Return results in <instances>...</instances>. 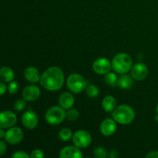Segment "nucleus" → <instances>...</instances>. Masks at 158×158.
<instances>
[{"instance_id":"1","label":"nucleus","mask_w":158,"mask_h":158,"mask_svg":"<svg viewBox=\"0 0 158 158\" xmlns=\"http://www.w3.org/2000/svg\"><path fill=\"white\" fill-rule=\"evenodd\" d=\"M40 83L47 90H59L64 83V73L58 66H52L43 73L40 77Z\"/></svg>"},{"instance_id":"2","label":"nucleus","mask_w":158,"mask_h":158,"mask_svg":"<svg viewBox=\"0 0 158 158\" xmlns=\"http://www.w3.org/2000/svg\"><path fill=\"white\" fill-rule=\"evenodd\" d=\"M113 119L120 124H129L135 118V112L131 106L128 105H120L114 110L112 114Z\"/></svg>"},{"instance_id":"3","label":"nucleus","mask_w":158,"mask_h":158,"mask_svg":"<svg viewBox=\"0 0 158 158\" xmlns=\"http://www.w3.org/2000/svg\"><path fill=\"white\" fill-rule=\"evenodd\" d=\"M132 59L127 53L120 52L114 57L112 60V68L115 72L120 74L127 73L132 68Z\"/></svg>"},{"instance_id":"4","label":"nucleus","mask_w":158,"mask_h":158,"mask_svg":"<svg viewBox=\"0 0 158 158\" xmlns=\"http://www.w3.org/2000/svg\"><path fill=\"white\" fill-rule=\"evenodd\" d=\"M45 117L48 123L57 125L61 123L66 118V112L62 106H54L47 110Z\"/></svg>"},{"instance_id":"5","label":"nucleus","mask_w":158,"mask_h":158,"mask_svg":"<svg viewBox=\"0 0 158 158\" xmlns=\"http://www.w3.org/2000/svg\"><path fill=\"white\" fill-rule=\"evenodd\" d=\"M67 87L71 92L79 94L86 89V80L81 75L77 73L71 74L66 81Z\"/></svg>"},{"instance_id":"6","label":"nucleus","mask_w":158,"mask_h":158,"mask_svg":"<svg viewBox=\"0 0 158 158\" xmlns=\"http://www.w3.org/2000/svg\"><path fill=\"white\" fill-rule=\"evenodd\" d=\"M73 142L74 145L79 148H86L89 146L92 142L90 134L86 131H77L73 136Z\"/></svg>"},{"instance_id":"7","label":"nucleus","mask_w":158,"mask_h":158,"mask_svg":"<svg viewBox=\"0 0 158 158\" xmlns=\"http://www.w3.org/2000/svg\"><path fill=\"white\" fill-rule=\"evenodd\" d=\"M112 63L106 58H99L94 61L93 69L94 72L100 75H105L110 71Z\"/></svg>"},{"instance_id":"8","label":"nucleus","mask_w":158,"mask_h":158,"mask_svg":"<svg viewBox=\"0 0 158 158\" xmlns=\"http://www.w3.org/2000/svg\"><path fill=\"white\" fill-rule=\"evenodd\" d=\"M17 121V117L10 110H5L0 114V127L3 129L12 127Z\"/></svg>"},{"instance_id":"9","label":"nucleus","mask_w":158,"mask_h":158,"mask_svg":"<svg viewBox=\"0 0 158 158\" xmlns=\"http://www.w3.org/2000/svg\"><path fill=\"white\" fill-rule=\"evenodd\" d=\"M22 123H23V126L27 129L33 130L38 125V117L33 111L27 110L22 116Z\"/></svg>"},{"instance_id":"10","label":"nucleus","mask_w":158,"mask_h":158,"mask_svg":"<svg viewBox=\"0 0 158 158\" xmlns=\"http://www.w3.org/2000/svg\"><path fill=\"white\" fill-rule=\"evenodd\" d=\"M23 131L19 127H12L6 132V140L10 144H17L23 139Z\"/></svg>"},{"instance_id":"11","label":"nucleus","mask_w":158,"mask_h":158,"mask_svg":"<svg viewBox=\"0 0 158 158\" xmlns=\"http://www.w3.org/2000/svg\"><path fill=\"white\" fill-rule=\"evenodd\" d=\"M131 70L133 78L138 81L143 80L148 75V68L144 63H136L132 66Z\"/></svg>"},{"instance_id":"12","label":"nucleus","mask_w":158,"mask_h":158,"mask_svg":"<svg viewBox=\"0 0 158 158\" xmlns=\"http://www.w3.org/2000/svg\"><path fill=\"white\" fill-rule=\"evenodd\" d=\"M40 89L38 86L34 85H29L25 87L23 90V97L25 100L27 101H35L40 98Z\"/></svg>"},{"instance_id":"13","label":"nucleus","mask_w":158,"mask_h":158,"mask_svg":"<svg viewBox=\"0 0 158 158\" xmlns=\"http://www.w3.org/2000/svg\"><path fill=\"white\" fill-rule=\"evenodd\" d=\"M116 130H117V123L114 119H105L100 125V132L103 136H106V137L113 135Z\"/></svg>"},{"instance_id":"14","label":"nucleus","mask_w":158,"mask_h":158,"mask_svg":"<svg viewBox=\"0 0 158 158\" xmlns=\"http://www.w3.org/2000/svg\"><path fill=\"white\" fill-rule=\"evenodd\" d=\"M83 157L81 151L77 146L66 147L60 152V157L61 158H82Z\"/></svg>"},{"instance_id":"15","label":"nucleus","mask_w":158,"mask_h":158,"mask_svg":"<svg viewBox=\"0 0 158 158\" xmlns=\"http://www.w3.org/2000/svg\"><path fill=\"white\" fill-rule=\"evenodd\" d=\"M74 102H75V100H74L73 96L67 92L62 94L59 98V103H60V106L66 110L72 108L74 105Z\"/></svg>"},{"instance_id":"16","label":"nucleus","mask_w":158,"mask_h":158,"mask_svg":"<svg viewBox=\"0 0 158 158\" xmlns=\"http://www.w3.org/2000/svg\"><path fill=\"white\" fill-rule=\"evenodd\" d=\"M24 76L25 78L32 83H35L38 81H40V73L39 70L35 67L33 66H29L26 68L24 71Z\"/></svg>"},{"instance_id":"17","label":"nucleus","mask_w":158,"mask_h":158,"mask_svg":"<svg viewBox=\"0 0 158 158\" xmlns=\"http://www.w3.org/2000/svg\"><path fill=\"white\" fill-rule=\"evenodd\" d=\"M102 106L106 112H111V111H114V110L116 108L117 101L112 96H106L102 101Z\"/></svg>"},{"instance_id":"18","label":"nucleus","mask_w":158,"mask_h":158,"mask_svg":"<svg viewBox=\"0 0 158 158\" xmlns=\"http://www.w3.org/2000/svg\"><path fill=\"white\" fill-rule=\"evenodd\" d=\"M0 76H1L2 81L6 82V83L12 82L15 77L13 70L8 66H4L0 70Z\"/></svg>"},{"instance_id":"19","label":"nucleus","mask_w":158,"mask_h":158,"mask_svg":"<svg viewBox=\"0 0 158 158\" xmlns=\"http://www.w3.org/2000/svg\"><path fill=\"white\" fill-rule=\"evenodd\" d=\"M117 86L122 89H129L133 85V80L130 76L122 75L117 80Z\"/></svg>"},{"instance_id":"20","label":"nucleus","mask_w":158,"mask_h":158,"mask_svg":"<svg viewBox=\"0 0 158 158\" xmlns=\"http://www.w3.org/2000/svg\"><path fill=\"white\" fill-rule=\"evenodd\" d=\"M73 133L68 128H63L59 132V137L63 141H69L71 138H73Z\"/></svg>"},{"instance_id":"21","label":"nucleus","mask_w":158,"mask_h":158,"mask_svg":"<svg viewBox=\"0 0 158 158\" xmlns=\"http://www.w3.org/2000/svg\"><path fill=\"white\" fill-rule=\"evenodd\" d=\"M117 80L118 78H117V75L114 73H108L105 77V82L106 83V84L111 86H114L117 85Z\"/></svg>"},{"instance_id":"22","label":"nucleus","mask_w":158,"mask_h":158,"mask_svg":"<svg viewBox=\"0 0 158 158\" xmlns=\"http://www.w3.org/2000/svg\"><path fill=\"white\" fill-rule=\"evenodd\" d=\"M86 94L90 98H95L99 94V89L95 85H89L86 89Z\"/></svg>"},{"instance_id":"23","label":"nucleus","mask_w":158,"mask_h":158,"mask_svg":"<svg viewBox=\"0 0 158 158\" xmlns=\"http://www.w3.org/2000/svg\"><path fill=\"white\" fill-rule=\"evenodd\" d=\"M80 117V114L75 109H69L67 112H66V118L69 121H76Z\"/></svg>"},{"instance_id":"24","label":"nucleus","mask_w":158,"mask_h":158,"mask_svg":"<svg viewBox=\"0 0 158 158\" xmlns=\"http://www.w3.org/2000/svg\"><path fill=\"white\" fill-rule=\"evenodd\" d=\"M94 156L97 158H106L107 157V152L103 148H97L94 150Z\"/></svg>"},{"instance_id":"25","label":"nucleus","mask_w":158,"mask_h":158,"mask_svg":"<svg viewBox=\"0 0 158 158\" xmlns=\"http://www.w3.org/2000/svg\"><path fill=\"white\" fill-rule=\"evenodd\" d=\"M19 88V86L18 83L15 81H12L8 86V91L9 92V94H15L18 92Z\"/></svg>"},{"instance_id":"26","label":"nucleus","mask_w":158,"mask_h":158,"mask_svg":"<svg viewBox=\"0 0 158 158\" xmlns=\"http://www.w3.org/2000/svg\"><path fill=\"white\" fill-rule=\"evenodd\" d=\"M26 106V102L24 100H17L15 102V104H14V109L16 111H22L24 107Z\"/></svg>"},{"instance_id":"27","label":"nucleus","mask_w":158,"mask_h":158,"mask_svg":"<svg viewBox=\"0 0 158 158\" xmlns=\"http://www.w3.org/2000/svg\"><path fill=\"white\" fill-rule=\"evenodd\" d=\"M30 157V155L26 153L25 151H19L14 153L12 155V158H29Z\"/></svg>"},{"instance_id":"28","label":"nucleus","mask_w":158,"mask_h":158,"mask_svg":"<svg viewBox=\"0 0 158 158\" xmlns=\"http://www.w3.org/2000/svg\"><path fill=\"white\" fill-rule=\"evenodd\" d=\"M44 156V154L41 150H34L30 154V157L32 158H43Z\"/></svg>"},{"instance_id":"29","label":"nucleus","mask_w":158,"mask_h":158,"mask_svg":"<svg viewBox=\"0 0 158 158\" xmlns=\"http://www.w3.org/2000/svg\"><path fill=\"white\" fill-rule=\"evenodd\" d=\"M6 151V145L3 140L0 141V155L2 156Z\"/></svg>"},{"instance_id":"30","label":"nucleus","mask_w":158,"mask_h":158,"mask_svg":"<svg viewBox=\"0 0 158 158\" xmlns=\"http://www.w3.org/2000/svg\"><path fill=\"white\" fill-rule=\"evenodd\" d=\"M147 158H158V151H151L146 155Z\"/></svg>"},{"instance_id":"31","label":"nucleus","mask_w":158,"mask_h":158,"mask_svg":"<svg viewBox=\"0 0 158 158\" xmlns=\"http://www.w3.org/2000/svg\"><path fill=\"white\" fill-rule=\"evenodd\" d=\"M6 86L2 83H2H0V94H1V95H3V94L6 93Z\"/></svg>"},{"instance_id":"32","label":"nucleus","mask_w":158,"mask_h":158,"mask_svg":"<svg viewBox=\"0 0 158 158\" xmlns=\"http://www.w3.org/2000/svg\"><path fill=\"white\" fill-rule=\"evenodd\" d=\"M117 155H118V154H117V152L116 151H110V157L111 158H114L117 157Z\"/></svg>"},{"instance_id":"33","label":"nucleus","mask_w":158,"mask_h":158,"mask_svg":"<svg viewBox=\"0 0 158 158\" xmlns=\"http://www.w3.org/2000/svg\"><path fill=\"white\" fill-rule=\"evenodd\" d=\"M4 137H6V133L3 131V128H1V130H0V137L3 138Z\"/></svg>"},{"instance_id":"34","label":"nucleus","mask_w":158,"mask_h":158,"mask_svg":"<svg viewBox=\"0 0 158 158\" xmlns=\"http://www.w3.org/2000/svg\"><path fill=\"white\" fill-rule=\"evenodd\" d=\"M154 119H155L156 121L158 122V114H157V115H156V117H154Z\"/></svg>"},{"instance_id":"35","label":"nucleus","mask_w":158,"mask_h":158,"mask_svg":"<svg viewBox=\"0 0 158 158\" xmlns=\"http://www.w3.org/2000/svg\"><path fill=\"white\" fill-rule=\"evenodd\" d=\"M156 111H157V114H158V105L157 106V110H156Z\"/></svg>"}]
</instances>
